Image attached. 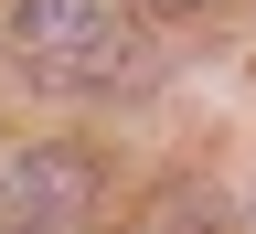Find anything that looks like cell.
Listing matches in <instances>:
<instances>
[{
    "label": "cell",
    "mask_w": 256,
    "mask_h": 234,
    "mask_svg": "<svg viewBox=\"0 0 256 234\" xmlns=\"http://www.w3.org/2000/svg\"><path fill=\"white\" fill-rule=\"evenodd\" d=\"M139 0H11V64L32 85H128L139 75Z\"/></svg>",
    "instance_id": "6da1fadb"
},
{
    "label": "cell",
    "mask_w": 256,
    "mask_h": 234,
    "mask_svg": "<svg viewBox=\"0 0 256 234\" xmlns=\"http://www.w3.org/2000/svg\"><path fill=\"white\" fill-rule=\"evenodd\" d=\"M96 213V160L54 149V139H11L0 149V234H75Z\"/></svg>",
    "instance_id": "7a4b0ae2"
},
{
    "label": "cell",
    "mask_w": 256,
    "mask_h": 234,
    "mask_svg": "<svg viewBox=\"0 0 256 234\" xmlns=\"http://www.w3.org/2000/svg\"><path fill=\"white\" fill-rule=\"evenodd\" d=\"M139 11H203V0H139Z\"/></svg>",
    "instance_id": "3957f363"
}]
</instances>
